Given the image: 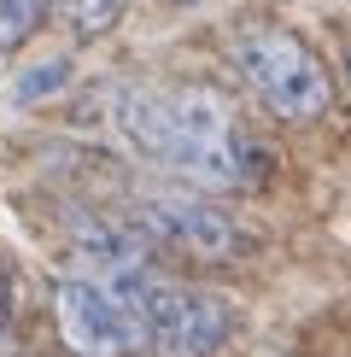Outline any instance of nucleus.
<instances>
[{"instance_id": "9", "label": "nucleus", "mask_w": 351, "mask_h": 357, "mask_svg": "<svg viewBox=\"0 0 351 357\" xmlns=\"http://www.w3.org/2000/svg\"><path fill=\"white\" fill-rule=\"evenodd\" d=\"M164 6H194V0H164Z\"/></svg>"}, {"instance_id": "6", "label": "nucleus", "mask_w": 351, "mask_h": 357, "mask_svg": "<svg viewBox=\"0 0 351 357\" xmlns=\"http://www.w3.org/2000/svg\"><path fill=\"white\" fill-rule=\"evenodd\" d=\"M58 24L70 41H100L106 29H117V18L129 12V0H53Z\"/></svg>"}, {"instance_id": "4", "label": "nucleus", "mask_w": 351, "mask_h": 357, "mask_svg": "<svg viewBox=\"0 0 351 357\" xmlns=\"http://www.w3.org/2000/svg\"><path fill=\"white\" fill-rule=\"evenodd\" d=\"M117 217L153 252H182V258H199V264H240L258 252L252 229H240L199 188H135Z\"/></svg>"}, {"instance_id": "10", "label": "nucleus", "mask_w": 351, "mask_h": 357, "mask_svg": "<svg viewBox=\"0 0 351 357\" xmlns=\"http://www.w3.org/2000/svg\"><path fill=\"white\" fill-rule=\"evenodd\" d=\"M345 70H351V41H345Z\"/></svg>"}, {"instance_id": "1", "label": "nucleus", "mask_w": 351, "mask_h": 357, "mask_svg": "<svg viewBox=\"0 0 351 357\" xmlns=\"http://www.w3.org/2000/svg\"><path fill=\"white\" fill-rule=\"evenodd\" d=\"M106 129L187 188H263L270 146L205 82H111Z\"/></svg>"}, {"instance_id": "7", "label": "nucleus", "mask_w": 351, "mask_h": 357, "mask_svg": "<svg viewBox=\"0 0 351 357\" xmlns=\"http://www.w3.org/2000/svg\"><path fill=\"white\" fill-rule=\"evenodd\" d=\"M47 12H53V0H0V59L12 47H24Z\"/></svg>"}, {"instance_id": "3", "label": "nucleus", "mask_w": 351, "mask_h": 357, "mask_svg": "<svg viewBox=\"0 0 351 357\" xmlns=\"http://www.w3.org/2000/svg\"><path fill=\"white\" fill-rule=\"evenodd\" d=\"M117 293H123L129 317H135L141 351H153V357H217L234 340V305L223 293L187 287V281H170L153 270L123 281Z\"/></svg>"}, {"instance_id": "5", "label": "nucleus", "mask_w": 351, "mask_h": 357, "mask_svg": "<svg viewBox=\"0 0 351 357\" xmlns=\"http://www.w3.org/2000/svg\"><path fill=\"white\" fill-rule=\"evenodd\" d=\"M53 317H58V334H65L70 357H135L141 351V334H135L123 293L94 275H58Z\"/></svg>"}, {"instance_id": "2", "label": "nucleus", "mask_w": 351, "mask_h": 357, "mask_svg": "<svg viewBox=\"0 0 351 357\" xmlns=\"http://www.w3.org/2000/svg\"><path fill=\"white\" fill-rule=\"evenodd\" d=\"M228 65L246 82V94L263 112H275L281 123H316L334 106V77L316 59V47L287 24L246 18L228 36Z\"/></svg>"}, {"instance_id": "8", "label": "nucleus", "mask_w": 351, "mask_h": 357, "mask_svg": "<svg viewBox=\"0 0 351 357\" xmlns=\"http://www.w3.org/2000/svg\"><path fill=\"white\" fill-rule=\"evenodd\" d=\"M12 328V281H6V264H0V340Z\"/></svg>"}]
</instances>
